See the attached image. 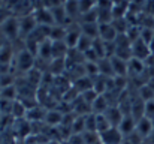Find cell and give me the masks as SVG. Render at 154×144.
<instances>
[{
    "mask_svg": "<svg viewBox=\"0 0 154 144\" xmlns=\"http://www.w3.org/2000/svg\"><path fill=\"white\" fill-rule=\"evenodd\" d=\"M35 65H36V57L32 53H29L26 48H23L15 57V68L20 72L27 74L29 71H32L35 68Z\"/></svg>",
    "mask_w": 154,
    "mask_h": 144,
    "instance_id": "6da1fadb",
    "label": "cell"
},
{
    "mask_svg": "<svg viewBox=\"0 0 154 144\" xmlns=\"http://www.w3.org/2000/svg\"><path fill=\"white\" fill-rule=\"evenodd\" d=\"M0 32L8 39H17L20 36V18L12 15L6 17V20H3L0 24Z\"/></svg>",
    "mask_w": 154,
    "mask_h": 144,
    "instance_id": "7a4b0ae2",
    "label": "cell"
},
{
    "mask_svg": "<svg viewBox=\"0 0 154 144\" xmlns=\"http://www.w3.org/2000/svg\"><path fill=\"white\" fill-rule=\"evenodd\" d=\"M33 6H39V8H35V9H33V17H35V20L38 21L39 26H50V27L55 26L51 11L44 5V2H41V3H33Z\"/></svg>",
    "mask_w": 154,
    "mask_h": 144,
    "instance_id": "3957f363",
    "label": "cell"
},
{
    "mask_svg": "<svg viewBox=\"0 0 154 144\" xmlns=\"http://www.w3.org/2000/svg\"><path fill=\"white\" fill-rule=\"evenodd\" d=\"M38 21L35 20L33 14H29L26 17H20V36L21 38H29L36 29H38Z\"/></svg>",
    "mask_w": 154,
    "mask_h": 144,
    "instance_id": "277c9868",
    "label": "cell"
},
{
    "mask_svg": "<svg viewBox=\"0 0 154 144\" xmlns=\"http://www.w3.org/2000/svg\"><path fill=\"white\" fill-rule=\"evenodd\" d=\"M99 138H100V143L102 144H121L123 140H124V137L120 132V129L114 128V126H111L108 131L99 134Z\"/></svg>",
    "mask_w": 154,
    "mask_h": 144,
    "instance_id": "5b68a950",
    "label": "cell"
},
{
    "mask_svg": "<svg viewBox=\"0 0 154 144\" xmlns=\"http://www.w3.org/2000/svg\"><path fill=\"white\" fill-rule=\"evenodd\" d=\"M147 72V66H145V62L139 60V59H132L127 62V74L130 78H139L142 77L144 74Z\"/></svg>",
    "mask_w": 154,
    "mask_h": 144,
    "instance_id": "8992f818",
    "label": "cell"
},
{
    "mask_svg": "<svg viewBox=\"0 0 154 144\" xmlns=\"http://www.w3.org/2000/svg\"><path fill=\"white\" fill-rule=\"evenodd\" d=\"M81 36H82V33H81L79 24H76V26L70 24V26L67 27V35H66V38H64V42H66V45L69 47V50H76Z\"/></svg>",
    "mask_w": 154,
    "mask_h": 144,
    "instance_id": "52a82bcc",
    "label": "cell"
},
{
    "mask_svg": "<svg viewBox=\"0 0 154 144\" xmlns=\"http://www.w3.org/2000/svg\"><path fill=\"white\" fill-rule=\"evenodd\" d=\"M153 131H154V122L151 119L142 117L141 120L136 122V132H138L144 140H147V138L153 134Z\"/></svg>",
    "mask_w": 154,
    "mask_h": 144,
    "instance_id": "ba28073f",
    "label": "cell"
},
{
    "mask_svg": "<svg viewBox=\"0 0 154 144\" xmlns=\"http://www.w3.org/2000/svg\"><path fill=\"white\" fill-rule=\"evenodd\" d=\"M132 53H133V57L135 59H139L142 62H145L150 56H151V51L150 47L144 42V41H136L135 44H132Z\"/></svg>",
    "mask_w": 154,
    "mask_h": 144,
    "instance_id": "9c48e42d",
    "label": "cell"
},
{
    "mask_svg": "<svg viewBox=\"0 0 154 144\" xmlns=\"http://www.w3.org/2000/svg\"><path fill=\"white\" fill-rule=\"evenodd\" d=\"M118 33L112 24H102L99 26V38L103 42H115Z\"/></svg>",
    "mask_w": 154,
    "mask_h": 144,
    "instance_id": "30bf717a",
    "label": "cell"
},
{
    "mask_svg": "<svg viewBox=\"0 0 154 144\" xmlns=\"http://www.w3.org/2000/svg\"><path fill=\"white\" fill-rule=\"evenodd\" d=\"M111 65H112V71H114V75L115 77H124V78H129V74H127V62L118 59V57H111Z\"/></svg>",
    "mask_w": 154,
    "mask_h": 144,
    "instance_id": "8fae6325",
    "label": "cell"
},
{
    "mask_svg": "<svg viewBox=\"0 0 154 144\" xmlns=\"http://www.w3.org/2000/svg\"><path fill=\"white\" fill-rule=\"evenodd\" d=\"M105 117L108 119V122H109L111 126H114V128H118L120 123H121V120L124 119V116H123V113L120 111L118 107H109V108L106 110V113H105Z\"/></svg>",
    "mask_w": 154,
    "mask_h": 144,
    "instance_id": "7c38bea8",
    "label": "cell"
},
{
    "mask_svg": "<svg viewBox=\"0 0 154 144\" xmlns=\"http://www.w3.org/2000/svg\"><path fill=\"white\" fill-rule=\"evenodd\" d=\"M67 71V62L66 59H52L50 63V74H52L54 77H60L64 75Z\"/></svg>",
    "mask_w": 154,
    "mask_h": 144,
    "instance_id": "4fadbf2b",
    "label": "cell"
},
{
    "mask_svg": "<svg viewBox=\"0 0 154 144\" xmlns=\"http://www.w3.org/2000/svg\"><path fill=\"white\" fill-rule=\"evenodd\" d=\"M72 86H73V89H75L79 95H82V93H85V92H88V90L93 89L94 81H93L90 77L85 75V77H81V78H78L76 81H73Z\"/></svg>",
    "mask_w": 154,
    "mask_h": 144,
    "instance_id": "5bb4252c",
    "label": "cell"
},
{
    "mask_svg": "<svg viewBox=\"0 0 154 144\" xmlns=\"http://www.w3.org/2000/svg\"><path fill=\"white\" fill-rule=\"evenodd\" d=\"M130 116L136 122L145 117V102L139 96H136V99H132V114Z\"/></svg>",
    "mask_w": 154,
    "mask_h": 144,
    "instance_id": "9a60e30c",
    "label": "cell"
},
{
    "mask_svg": "<svg viewBox=\"0 0 154 144\" xmlns=\"http://www.w3.org/2000/svg\"><path fill=\"white\" fill-rule=\"evenodd\" d=\"M118 129H120V132L123 134V137L126 138V137H129V135L136 129V120H135L132 116H124V119L121 120Z\"/></svg>",
    "mask_w": 154,
    "mask_h": 144,
    "instance_id": "2e32d148",
    "label": "cell"
},
{
    "mask_svg": "<svg viewBox=\"0 0 154 144\" xmlns=\"http://www.w3.org/2000/svg\"><path fill=\"white\" fill-rule=\"evenodd\" d=\"M48 126L51 128H58L63 122V114L57 110V108H52L47 111V116H45V120H44Z\"/></svg>",
    "mask_w": 154,
    "mask_h": 144,
    "instance_id": "e0dca14e",
    "label": "cell"
},
{
    "mask_svg": "<svg viewBox=\"0 0 154 144\" xmlns=\"http://www.w3.org/2000/svg\"><path fill=\"white\" fill-rule=\"evenodd\" d=\"M72 108H73V113L76 114V116H88V114H91L93 113V110H91V105L90 104H87L81 96L72 104Z\"/></svg>",
    "mask_w": 154,
    "mask_h": 144,
    "instance_id": "ac0fdd59",
    "label": "cell"
},
{
    "mask_svg": "<svg viewBox=\"0 0 154 144\" xmlns=\"http://www.w3.org/2000/svg\"><path fill=\"white\" fill-rule=\"evenodd\" d=\"M47 108H44L42 105H38L32 110L27 111V120L29 122H44L45 120V116H47Z\"/></svg>",
    "mask_w": 154,
    "mask_h": 144,
    "instance_id": "d6986e66",
    "label": "cell"
},
{
    "mask_svg": "<svg viewBox=\"0 0 154 144\" xmlns=\"http://www.w3.org/2000/svg\"><path fill=\"white\" fill-rule=\"evenodd\" d=\"M38 59H44V60H52V41L47 39L44 42L39 44V50H38Z\"/></svg>",
    "mask_w": 154,
    "mask_h": 144,
    "instance_id": "ffe728a7",
    "label": "cell"
},
{
    "mask_svg": "<svg viewBox=\"0 0 154 144\" xmlns=\"http://www.w3.org/2000/svg\"><path fill=\"white\" fill-rule=\"evenodd\" d=\"M81 27V33L91 38V39H97L99 38V24L97 23H84L79 24Z\"/></svg>",
    "mask_w": 154,
    "mask_h": 144,
    "instance_id": "44dd1931",
    "label": "cell"
},
{
    "mask_svg": "<svg viewBox=\"0 0 154 144\" xmlns=\"http://www.w3.org/2000/svg\"><path fill=\"white\" fill-rule=\"evenodd\" d=\"M129 12V2H114V6H112V17L114 20H118V18H126Z\"/></svg>",
    "mask_w": 154,
    "mask_h": 144,
    "instance_id": "7402d4cb",
    "label": "cell"
},
{
    "mask_svg": "<svg viewBox=\"0 0 154 144\" xmlns=\"http://www.w3.org/2000/svg\"><path fill=\"white\" fill-rule=\"evenodd\" d=\"M69 53V47L64 41L52 42V59H66Z\"/></svg>",
    "mask_w": 154,
    "mask_h": 144,
    "instance_id": "603a6c76",
    "label": "cell"
},
{
    "mask_svg": "<svg viewBox=\"0 0 154 144\" xmlns=\"http://www.w3.org/2000/svg\"><path fill=\"white\" fill-rule=\"evenodd\" d=\"M109 107H111V105H109L108 99L102 95V96H99V98L94 101V104L91 105V110H93V113H94V114H105V113H106V110H108Z\"/></svg>",
    "mask_w": 154,
    "mask_h": 144,
    "instance_id": "cb8c5ba5",
    "label": "cell"
},
{
    "mask_svg": "<svg viewBox=\"0 0 154 144\" xmlns=\"http://www.w3.org/2000/svg\"><path fill=\"white\" fill-rule=\"evenodd\" d=\"M67 35V29L63 26H52L51 33H50V41L52 42H58V41H64Z\"/></svg>",
    "mask_w": 154,
    "mask_h": 144,
    "instance_id": "d4e9b609",
    "label": "cell"
},
{
    "mask_svg": "<svg viewBox=\"0 0 154 144\" xmlns=\"http://www.w3.org/2000/svg\"><path fill=\"white\" fill-rule=\"evenodd\" d=\"M63 6H64V11H66V14L70 20H75V18L81 17L78 2H63Z\"/></svg>",
    "mask_w": 154,
    "mask_h": 144,
    "instance_id": "484cf974",
    "label": "cell"
},
{
    "mask_svg": "<svg viewBox=\"0 0 154 144\" xmlns=\"http://www.w3.org/2000/svg\"><path fill=\"white\" fill-rule=\"evenodd\" d=\"M108 77H103V75H99L96 80H93L94 81V86H93V89L96 90V93L97 95H105L106 92H108Z\"/></svg>",
    "mask_w": 154,
    "mask_h": 144,
    "instance_id": "4316f807",
    "label": "cell"
},
{
    "mask_svg": "<svg viewBox=\"0 0 154 144\" xmlns=\"http://www.w3.org/2000/svg\"><path fill=\"white\" fill-rule=\"evenodd\" d=\"M99 71H100V75L103 77H108V78H114V71H112V65H111V60L109 59H102L99 60Z\"/></svg>",
    "mask_w": 154,
    "mask_h": 144,
    "instance_id": "83f0119b",
    "label": "cell"
},
{
    "mask_svg": "<svg viewBox=\"0 0 154 144\" xmlns=\"http://www.w3.org/2000/svg\"><path fill=\"white\" fill-rule=\"evenodd\" d=\"M0 99H6V101H11V102L17 101V99H18V90H17L15 84L2 89V90H0Z\"/></svg>",
    "mask_w": 154,
    "mask_h": 144,
    "instance_id": "f1b7e54d",
    "label": "cell"
},
{
    "mask_svg": "<svg viewBox=\"0 0 154 144\" xmlns=\"http://www.w3.org/2000/svg\"><path fill=\"white\" fill-rule=\"evenodd\" d=\"M15 119H18V120H23L26 116H27V108L17 99L15 102H14V105H12V113H11Z\"/></svg>",
    "mask_w": 154,
    "mask_h": 144,
    "instance_id": "f546056e",
    "label": "cell"
},
{
    "mask_svg": "<svg viewBox=\"0 0 154 144\" xmlns=\"http://www.w3.org/2000/svg\"><path fill=\"white\" fill-rule=\"evenodd\" d=\"M84 68H85V74H87V77H90L91 80H96V78L100 75V71H99V65H97V63L85 62V63H84Z\"/></svg>",
    "mask_w": 154,
    "mask_h": 144,
    "instance_id": "4dcf8cb0",
    "label": "cell"
},
{
    "mask_svg": "<svg viewBox=\"0 0 154 144\" xmlns=\"http://www.w3.org/2000/svg\"><path fill=\"white\" fill-rule=\"evenodd\" d=\"M12 48L11 45H5V47L0 50V65H11L12 62Z\"/></svg>",
    "mask_w": 154,
    "mask_h": 144,
    "instance_id": "1f68e13d",
    "label": "cell"
},
{
    "mask_svg": "<svg viewBox=\"0 0 154 144\" xmlns=\"http://www.w3.org/2000/svg\"><path fill=\"white\" fill-rule=\"evenodd\" d=\"M93 41L94 39H91V38H88V36H85V35H82L81 36V39H79V42H78V47L76 50L79 51V53H87L88 50H91L93 48Z\"/></svg>",
    "mask_w": 154,
    "mask_h": 144,
    "instance_id": "d6a6232c",
    "label": "cell"
},
{
    "mask_svg": "<svg viewBox=\"0 0 154 144\" xmlns=\"http://www.w3.org/2000/svg\"><path fill=\"white\" fill-rule=\"evenodd\" d=\"M138 96H139L144 102L153 101L154 99V90L148 86V84H145V86H142V87H139V89H138Z\"/></svg>",
    "mask_w": 154,
    "mask_h": 144,
    "instance_id": "836d02e7",
    "label": "cell"
},
{
    "mask_svg": "<svg viewBox=\"0 0 154 144\" xmlns=\"http://www.w3.org/2000/svg\"><path fill=\"white\" fill-rule=\"evenodd\" d=\"M73 134H84L85 132V116H76L73 125H72Z\"/></svg>",
    "mask_w": 154,
    "mask_h": 144,
    "instance_id": "e575fe53",
    "label": "cell"
},
{
    "mask_svg": "<svg viewBox=\"0 0 154 144\" xmlns=\"http://www.w3.org/2000/svg\"><path fill=\"white\" fill-rule=\"evenodd\" d=\"M85 132H97V119L94 113L85 116Z\"/></svg>",
    "mask_w": 154,
    "mask_h": 144,
    "instance_id": "d590c367",
    "label": "cell"
},
{
    "mask_svg": "<svg viewBox=\"0 0 154 144\" xmlns=\"http://www.w3.org/2000/svg\"><path fill=\"white\" fill-rule=\"evenodd\" d=\"M93 51L97 54V57L102 60V59H106V51H105V42H103L100 38L94 39L93 41Z\"/></svg>",
    "mask_w": 154,
    "mask_h": 144,
    "instance_id": "8d00e7d4",
    "label": "cell"
},
{
    "mask_svg": "<svg viewBox=\"0 0 154 144\" xmlns=\"http://www.w3.org/2000/svg\"><path fill=\"white\" fill-rule=\"evenodd\" d=\"M96 119H97V134H102L111 128V123L108 122L105 114H96Z\"/></svg>",
    "mask_w": 154,
    "mask_h": 144,
    "instance_id": "74e56055",
    "label": "cell"
},
{
    "mask_svg": "<svg viewBox=\"0 0 154 144\" xmlns=\"http://www.w3.org/2000/svg\"><path fill=\"white\" fill-rule=\"evenodd\" d=\"M154 38V30L153 29H145V27H141V41H144L148 47L151 44Z\"/></svg>",
    "mask_w": 154,
    "mask_h": 144,
    "instance_id": "f35d334b",
    "label": "cell"
},
{
    "mask_svg": "<svg viewBox=\"0 0 154 144\" xmlns=\"http://www.w3.org/2000/svg\"><path fill=\"white\" fill-rule=\"evenodd\" d=\"M82 138H84V143L85 144H99L100 143V138H99V134H97V132H84V134H82Z\"/></svg>",
    "mask_w": 154,
    "mask_h": 144,
    "instance_id": "ab89813d",
    "label": "cell"
},
{
    "mask_svg": "<svg viewBox=\"0 0 154 144\" xmlns=\"http://www.w3.org/2000/svg\"><path fill=\"white\" fill-rule=\"evenodd\" d=\"M99 96H100V95H97L94 89H91V90H88V92L82 93V95H81V98H82V99H84V101H85L87 104L93 105V104H94V101H96V99H97Z\"/></svg>",
    "mask_w": 154,
    "mask_h": 144,
    "instance_id": "60d3db41",
    "label": "cell"
},
{
    "mask_svg": "<svg viewBox=\"0 0 154 144\" xmlns=\"http://www.w3.org/2000/svg\"><path fill=\"white\" fill-rule=\"evenodd\" d=\"M145 117L154 120V99L145 102Z\"/></svg>",
    "mask_w": 154,
    "mask_h": 144,
    "instance_id": "b9f144b4",
    "label": "cell"
},
{
    "mask_svg": "<svg viewBox=\"0 0 154 144\" xmlns=\"http://www.w3.org/2000/svg\"><path fill=\"white\" fill-rule=\"evenodd\" d=\"M67 144H85L84 138H82V134H72L67 138Z\"/></svg>",
    "mask_w": 154,
    "mask_h": 144,
    "instance_id": "7bdbcfd3",
    "label": "cell"
},
{
    "mask_svg": "<svg viewBox=\"0 0 154 144\" xmlns=\"http://www.w3.org/2000/svg\"><path fill=\"white\" fill-rule=\"evenodd\" d=\"M145 143H147V144H154V131H153V134H151V135L145 140Z\"/></svg>",
    "mask_w": 154,
    "mask_h": 144,
    "instance_id": "ee69618b",
    "label": "cell"
},
{
    "mask_svg": "<svg viewBox=\"0 0 154 144\" xmlns=\"http://www.w3.org/2000/svg\"><path fill=\"white\" fill-rule=\"evenodd\" d=\"M147 84H148V86H150V87L154 90V77H151V78L148 80V83H147Z\"/></svg>",
    "mask_w": 154,
    "mask_h": 144,
    "instance_id": "f6af8a7d",
    "label": "cell"
},
{
    "mask_svg": "<svg viewBox=\"0 0 154 144\" xmlns=\"http://www.w3.org/2000/svg\"><path fill=\"white\" fill-rule=\"evenodd\" d=\"M121 144H132V143H130V141H129L127 138H124V140H123V143H121Z\"/></svg>",
    "mask_w": 154,
    "mask_h": 144,
    "instance_id": "bcb514c9",
    "label": "cell"
},
{
    "mask_svg": "<svg viewBox=\"0 0 154 144\" xmlns=\"http://www.w3.org/2000/svg\"><path fill=\"white\" fill-rule=\"evenodd\" d=\"M5 45H6V44H5V42H3V41L0 39V50H2V48H3V47H5Z\"/></svg>",
    "mask_w": 154,
    "mask_h": 144,
    "instance_id": "7dc6e473",
    "label": "cell"
},
{
    "mask_svg": "<svg viewBox=\"0 0 154 144\" xmlns=\"http://www.w3.org/2000/svg\"><path fill=\"white\" fill-rule=\"evenodd\" d=\"M142 144H147V143H142Z\"/></svg>",
    "mask_w": 154,
    "mask_h": 144,
    "instance_id": "c3c4849f",
    "label": "cell"
},
{
    "mask_svg": "<svg viewBox=\"0 0 154 144\" xmlns=\"http://www.w3.org/2000/svg\"><path fill=\"white\" fill-rule=\"evenodd\" d=\"M153 122H154V120H153Z\"/></svg>",
    "mask_w": 154,
    "mask_h": 144,
    "instance_id": "681fc988",
    "label": "cell"
}]
</instances>
